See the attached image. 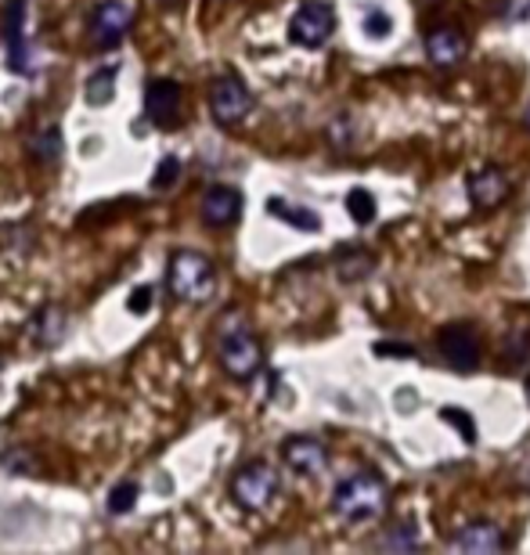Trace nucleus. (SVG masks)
<instances>
[{"label": "nucleus", "instance_id": "b1692460", "mask_svg": "<svg viewBox=\"0 0 530 555\" xmlns=\"http://www.w3.org/2000/svg\"><path fill=\"white\" fill-rule=\"evenodd\" d=\"M390 15H386L383 8H369L364 11V33H369V37H386V33H390Z\"/></svg>", "mask_w": 530, "mask_h": 555}, {"label": "nucleus", "instance_id": "a878e982", "mask_svg": "<svg viewBox=\"0 0 530 555\" xmlns=\"http://www.w3.org/2000/svg\"><path fill=\"white\" fill-rule=\"evenodd\" d=\"M444 422H448V426H458L462 437H466V443H473V437H477V433H473L469 415L462 412V408H444Z\"/></svg>", "mask_w": 530, "mask_h": 555}, {"label": "nucleus", "instance_id": "4468645a", "mask_svg": "<svg viewBox=\"0 0 530 555\" xmlns=\"http://www.w3.org/2000/svg\"><path fill=\"white\" fill-rule=\"evenodd\" d=\"M448 545L455 552H473V555H491L505 548V534L488 519H473L458 530V534L448 538Z\"/></svg>", "mask_w": 530, "mask_h": 555}, {"label": "nucleus", "instance_id": "7ed1b4c3", "mask_svg": "<svg viewBox=\"0 0 530 555\" xmlns=\"http://www.w3.org/2000/svg\"><path fill=\"white\" fill-rule=\"evenodd\" d=\"M217 358H220V369H224L235 383L257 379V372L263 369V347L246 325H228L220 332Z\"/></svg>", "mask_w": 530, "mask_h": 555}, {"label": "nucleus", "instance_id": "1a4fd4ad", "mask_svg": "<svg viewBox=\"0 0 530 555\" xmlns=\"http://www.w3.org/2000/svg\"><path fill=\"white\" fill-rule=\"evenodd\" d=\"M181 83L177 80H167V76H159V80H152L145 87V113L148 119L156 124L159 130H173L177 119H181Z\"/></svg>", "mask_w": 530, "mask_h": 555}, {"label": "nucleus", "instance_id": "6ab92c4d", "mask_svg": "<svg viewBox=\"0 0 530 555\" xmlns=\"http://www.w3.org/2000/svg\"><path fill=\"white\" fill-rule=\"evenodd\" d=\"M116 76H119V65H102V69H94L91 80H87V102H91V105H108V102H113Z\"/></svg>", "mask_w": 530, "mask_h": 555}, {"label": "nucleus", "instance_id": "dca6fc26", "mask_svg": "<svg viewBox=\"0 0 530 555\" xmlns=\"http://www.w3.org/2000/svg\"><path fill=\"white\" fill-rule=\"evenodd\" d=\"M375 271V253L364 249V246H344L336 249V274L339 282H364V278H372Z\"/></svg>", "mask_w": 530, "mask_h": 555}, {"label": "nucleus", "instance_id": "cd10ccee", "mask_svg": "<svg viewBox=\"0 0 530 555\" xmlns=\"http://www.w3.org/2000/svg\"><path fill=\"white\" fill-rule=\"evenodd\" d=\"M375 353L379 358H412V347H404V343H375Z\"/></svg>", "mask_w": 530, "mask_h": 555}, {"label": "nucleus", "instance_id": "393cba45", "mask_svg": "<svg viewBox=\"0 0 530 555\" xmlns=\"http://www.w3.org/2000/svg\"><path fill=\"white\" fill-rule=\"evenodd\" d=\"M177 177H181V163H177V155H167V159L159 163V170H156V177H152V181H156L159 192H167V188L177 184Z\"/></svg>", "mask_w": 530, "mask_h": 555}, {"label": "nucleus", "instance_id": "c85d7f7f", "mask_svg": "<svg viewBox=\"0 0 530 555\" xmlns=\"http://www.w3.org/2000/svg\"><path fill=\"white\" fill-rule=\"evenodd\" d=\"M505 353H513L509 364H520L530 353V336H513V343H505Z\"/></svg>", "mask_w": 530, "mask_h": 555}, {"label": "nucleus", "instance_id": "f257e3e1", "mask_svg": "<svg viewBox=\"0 0 530 555\" xmlns=\"http://www.w3.org/2000/svg\"><path fill=\"white\" fill-rule=\"evenodd\" d=\"M386 508V480L372 469L350 473L347 480L336 483L333 491V513L344 524H372Z\"/></svg>", "mask_w": 530, "mask_h": 555}, {"label": "nucleus", "instance_id": "f03ea898", "mask_svg": "<svg viewBox=\"0 0 530 555\" xmlns=\"http://www.w3.org/2000/svg\"><path fill=\"white\" fill-rule=\"evenodd\" d=\"M167 285L184 304H206L217 288V268L206 253L198 249H177L167 263Z\"/></svg>", "mask_w": 530, "mask_h": 555}, {"label": "nucleus", "instance_id": "f8f14e48", "mask_svg": "<svg viewBox=\"0 0 530 555\" xmlns=\"http://www.w3.org/2000/svg\"><path fill=\"white\" fill-rule=\"evenodd\" d=\"M509 198V173L502 166H480L469 173V203L477 209H499Z\"/></svg>", "mask_w": 530, "mask_h": 555}, {"label": "nucleus", "instance_id": "aec40b11", "mask_svg": "<svg viewBox=\"0 0 530 555\" xmlns=\"http://www.w3.org/2000/svg\"><path fill=\"white\" fill-rule=\"evenodd\" d=\"M379 548L383 552H415V548H423V534H418L415 524H397L390 530H383Z\"/></svg>", "mask_w": 530, "mask_h": 555}, {"label": "nucleus", "instance_id": "a211bd4d", "mask_svg": "<svg viewBox=\"0 0 530 555\" xmlns=\"http://www.w3.org/2000/svg\"><path fill=\"white\" fill-rule=\"evenodd\" d=\"M62 130L54 127V124H40L37 130L29 134V141H26V149H29V155H33V163H40V166H51L54 159L62 155Z\"/></svg>", "mask_w": 530, "mask_h": 555}, {"label": "nucleus", "instance_id": "39448f33", "mask_svg": "<svg viewBox=\"0 0 530 555\" xmlns=\"http://www.w3.org/2000/svg\"><path fill=\"white\" fill-rule=\"evenodd\" d=\"M209 113L220 127H238L242 119L253 113V94L249 87L238 80L235 73L217 76L214 87H209Z\"/></svg>", "mask_w": 530, "mask_h": 555}, {"label": "nucleus", "instance_id": "bb28decb", "mask_svg": "<svg viewBox=\"0 0 530 555\" xmlns=\"http://www.w3.org/2000/svg\"><path fill=\"white\" fill-rule=\"evenodd\" d=\"M152 304H156V293H152V285L134 288V299H130V310H134V314H145V310H152Z\"/></svg>", "mask_w": 530, "mask_h": 555}, {"label": "nucleus", "instance_id": "4be33fe9", "mask_svg": "<svg viewBox=\"0 0 530 555\" xmlns=\"http://www.w3.org/2000/svg\"><path fill=\"white\" fill-rule=\"evenodd\" d=\"M138 494H141V487H138L134 480L116 483L113 491H108V513H113V516H127V513H134Z\"/></svg>", "mask_w": 530, "mask_h": 555}, {"label": "nucleus", "instance_id": "9d476101", "mask_svg": "<svg viewBox=\"0 0 530 555\" xmlns=\"http://www.w3.org/2000/svg\"><path fill=\"white\" fill-rule=\"evenodd\" d=\"M4 51L8 69L26 76L29 73V48H26V0H11L4 11Z\"/></svg>", "mask_w": 530, "mask_h": 555}, {"label": "nucleus", "instance_id": "2f4dec72", "mask_svg": "<svg viewBox=\"0 0 530 555\" xmlns=\"http://www.w3.org/2000/svg\"><path fill=\"white\" fill-rule=\"evenodd\" d=\"M527 393H530V383H527Z\"/></svg>", "mask_w": 530, "mask_h": 555}, {"label": "nucleus", "instance_id": "20e7f679", "mask_svg": "<svg viewBox=\"0 0 530 555\" xmlns=\"http://www.w3.org/2000/svg\"><path fill=\"white\" fill-rule=\"evenodd\" d=\"M282 491L279 469L268 462H246L242 469L231 476V498H235L238 508L246 513H263Z\"/></svg>", "mask_w": 530, "mask_h": 555}, {"label": "nucleus", "instance_id": "5701e85b", "mask_svg": "<svg viewBox=\"0 0 530 555\" xmlns=\"http://www.w3.org/2000/svg\"><path fill=\"white\" fill-rule=\"evenodd\" d=\"M347 209H350L353 224H372V220H375V198H372V192H364V188H353V192L347 195Z\"/></svg>", "mask_w": 530, "mask_h": 555}, {"label": "nucleus", "instance_id": "423d86ee", "mask_svg": "<svg viewBox=\"0 0 530 555\" xmlns=\"http://www.w3.org/2000/svg\"><path fill=\"white\" fill-rule=\"evenodd\" d=\"M138 11L127 4V0H102L91 15V37L98 51H113L124 43V37L134 29Z\"/></svg>", "mask_w": 530, "mask_h": 555}, {"label": "nucleus", "instance_id": "6e6552de", "mask_svg": "<svg viewBox=\"0 0 530 555\" xmlns=\"http://www.w3.org/2000/svg\"><path fill=\"white\" fill-rule=\"evenodd\" d=\"M437 350L444 353V361L455 372H473L483 358V343L480 332L469 325V321H455L437 336Z\"/></svg>", "mask_w": 530, "mask_h": 555}, {"label": "nucleus", "instance_id": "2eb2a0df", "mask_svg": "<svg viewBox=\"0 0 530 555\" xmlns=\"http://www.w3.org/2000/svg\"><path fill=\"white\" fill-rule=\"evenodd\" d=\"M469 43H466V33L458 26H437L426 33V54L429 62L440 65V69H451V65H458L466 59Z\"/></svg>", "mask_w": 530, "mask_h": 555}, {"label": "nucleus", "instance_id": "ddd939ff", "mask_svg": "<svg viewBox=\"0 0 530 555\" xmlns=\"http://www.w3.org/2000/svg\"><path fill=\"white\" fill-rule=\"evenodd\" d=\"M198 214H203L206 228H217V231L238 224V217H242V192H238V188H228V184H214L203 195V206H198Z\"/></svg>", "mask_w": 530, "mask_h": 555}, {"label": "nucleus", "instance_id": "412c9836", "mask_svg": "<svg viewBox=\"0 0 530 555\" xmlns=\"http://www.w3.org/2000/svg\"><path fill=\"white\" fill-rule=\"evenodd\" d=\"M271 217H279L285 220V224H293V228H300V231H318L322 228V220H318V214H311V209H303V206H289V203H282V198H271Z\"/></svg>", "mask_w": 530, "mask_h": 555}, {"label": "nucleus", "instance_id": "0eeeda50", "mask_svg": "<svg viewBox=\"0 0 530 555\" xmlns=\"http://www.w3.org/2000/svg\"><path fill=\"white\" fill-rule=\"evenodd\" d=\"M333 29H336V15H333V8L322 4V0H307L289 22L293 43L296 48H307V51L325 48L328 37H333Z\"/></svg>", "mask_w": 530, "mask_h": 555}, {"label": "nucleus", "instance_id": "7c9ffc66", "mask_svg": "<svg viewBox=\"0 0 530 555\" xmlns=\"http://www.w3.org/2000/svg\"><path fill=\"white\" fill-rule=\"evenodd\" d=\"M523 127L530 130V105H527V113H523Z\"/></svg>", "mask_w": 530, "mask_h": 555}, {"label": "nucleus", "instance_id": "f3484780", "mask_svg": "<svg viewBox=\"0 0 530 555\" xmlns=\"http://www.w3.org/2000/svg\"><path fill=\"white\" fill-rule=\"evenodd\" d=\"M29 336L37 347H54V343L65 336V310L54 307V304L40 307L37 318L29 321Z\"/></svg>", "mask_w": 530, "mask_h": 555}, {"label": "nucleus", "instance_id": "9b49d317", "mask_svg": "<svg viewBox=\"0 0 530 555\" xmlns=\"http://www.w3.org/2000/svg\"><path fill=\"white\" fill-rule=\"evenodd\" d=\"M282 462L296 476H322L328 465V448L318 437H289L282 443Z\"/></svg>", "mask_w": 530, "mask_h": 555}, {"label": "nucleus", "instance_id": "c756f323", "mask_svg": "<svg viewBox=\"0 0 530 555\" xmlns=\"http://www.w3.org/2000/svg\"><path fill=\"white\" fill-rule=\"evenodd\" d=\"M520 480H523V487H527V491H530V462H527L523 469H520Z\"/></svg>", "mask_w": 530, "mask_h": 555}]
</instances>
